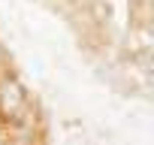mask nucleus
<instances>
[{
  "label": "nucleus",
  "instance_id": "1",
  "mask_svg": "<svg viewBox=\"0 0 154 145\" xmlns=\"http://www.w3.org/2000/svg\"><path fill=\"white\" fill-rule=\"evenodd\" d=\"M24 109H27V100H24V91L18 88V82L0 79V112L9 118H18Z\"/></svg>",
  "mask_w": 154,
  "mask_h": 145
}]
</instances>
